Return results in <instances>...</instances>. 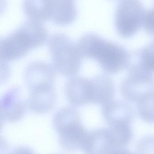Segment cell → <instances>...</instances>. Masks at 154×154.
Wrapping results in <instances>:
<instances>
[{"label": "cell", "instance_id": "cell-8", "mask_svg": "<svg viewBox=\"0 0 154 154\" xmlns=\"http://www.w3.org/2000/svg\"><path fill=\"white\" fill-rule=\"evenodd\" d=\"M27 103L21 98L20 90L13 87L8 90L0 100V111L3 120L15 122L25 116L27 108Z\"/></svg>", "mask_w": 154, "mask_h": 154}, {"label": "cell", "instance_id": "cell-25", "mask_svg": "<svg viewBox=\"0 0 154 154\" xmlns=\"http://www.w3.org/2000/svg\"><path fill=\"white\" fill-rule=\"evenodd\" d=\"M7 5V0H0V16L5 11Z\"/></svg>", "mask_w": 154, "mask_h": 154}, {"label": "cell", "instance_id": "cell-7", "mask_svg": "<svg viewBox=\"0 0 154 154\" xmlns=\"http://www.w3.org/2000/svg\"><path fill=\"white\" fill-rule=\"evenodd\" d=\"M32 49L28 39L18 28L0 39V59L7 62L18 60Z\"/></svg>", "mask_w": 154, "mask_h": 154}, {"label": "cell", "instance_id": "cell-20", "mask_svg": "<svg viewBox=\"0 0 154 154\" xmlns=\"http://www.w3.org/2000/svg\"><path fill=\"white\" fill-rule=\"evenodd\" d=\"M142 26L147 33L150 34L153 33V11H146L143 20Z\"/></svg>", "mask_w": 154, "mask_h": 154}, {"label": "cell", "instance_id": "cell-16", "mask_svg": "<svg viewBox=\"0 0 154 154\" xmlns=\"http://www.w3.org/2000/svg\"><path fill=\"white\" fill-rule=\"evenodd\" d=\"M23 9L29 20L41 22L49 20L44 0H24Z\"/></svg>", "mask_w": 154, "mask_h": 154}, {"label": "cell", "instance_id": "cell-17", "mask_svg": "<svg viewBox=\"0 0 154 154\" xmlns=\"http://www.w3.org/2000/svg\"><path fill=\"white\" fill-rule=\"evenodd\" d=\"M110 131L116 147L124 148L130 143L133 137L131 125L110 127Z\"/></svg>", "mask_w": 154, "mask_h": 154}, {"label": "cell", "instance_id": "cell-9", "mask_svg": "<svg viewBox=\"0 0 154 154\" xmlns=\"http://www.w3.org/2000/svg\"><path fill=\"white\" fill-rule=\"evenodd\" d=\"M55 78V70L53 66L45 62L32 63L25 72V82L29 90L54 85Z\"/></svg>", "mask_w": 154, "mask_h": 154}, {"label": "cell", "instance_id": "cell-12", "mask_svg": "<svg viewBox=\"0 0 154 154\" xmlns=\"http://www.w3.org/2000/svg\"><path fill=\"white\" fill-rule=\"evenodd\" d=\"M49 20L59 26L73 22L76 17L74 0H44Z\"/></svg>", "mask_w": 154, "mask_h": 154}, {"label": "cell", "instance_id": "cell-6", "mask_svg": "<svg viewBox=\"0 0 154 154\" xmlns=\"http://www.w3.org/2000/svg\"><path fill=\"white\" fill-rule=\"evenodd\" d=\"M65 92L68 101L74 106H82L95 103L96 86L94 77L86 78L72 76L65 85Z\"/></svg>", "mask_w": 154, "mask_h": 154}, {"label": "cell", "instance_id": "cell-22", "mask_svg": "<svg viewBox=\"0 0 154 154\" xmlns=\"http://www.w3.org/2000/svg\"><path fill=\"white\" fill-rule=\"evenodd\" d=\"M10 154H35V153L29 148L24 146H20L15 149Z\"/></svg>", "mask_w": 154, "mask_h": 154}, {"label": "cell", "instance_id": "cell-2", "mask_svg": "<svg viewBox=\"0 0 154 154\" xmlns=\"http://www.w3.org/2000/svg\"><path fill=\"white\" fill-rule=\"evenodd\" d=\"M53 124L63 149L72 151L82 149L88 131L82 124L77 109L72 106L62 108L55 114Z\"/></svg>", "mask_w": 154, "mask_h": 154}, {"label": "cell", "instance_id": "cell-11", "mask_svg": "<svg viewBox=\"0 0 154 154\" xmlns=\"http://www.w3.org/2000/svg\"><path fill=\"white\" fill-rule=\"evenodd\" d=\"M116 147L109 128L88 132L82 149L85 154H107Z\"/></svg>", "mask_w": 154, "mask_h": 154}, {"label": "cell", "instance_id": "cell-15", "mask_svg": "<svg viewBox=\"0 0 154 154\" xmlns=\"http://www.w3.org/2000/svg\"><path fill=\"white\" fill-rule=\"evenodd\" d=\"M19 29L28 38L33 49L43 45L47 40V30L41 22L29 19Z\"/></svg>", "mask_w": 154, "mask_h": 154}, {"label": "cell", "instance_id": "cell-4", "mask_svg": "<svg viewBox=\"0 0 154 154\" xmlns=\"http://www.w3.org/2000/svg\"><path fill=\"white\" fill-rule=\"evenodd\" d=\"M145 11L139 0H121L116 13L118 34L123 38L133 36L142 26Z\"/></svg>", "mask_w": 154, "mask_h": 154}, {"label": "cell", "instance_id": "cell-13", "mask_svg": "<svg viewBox=\"0 0 154 154\" xmlns=\"http://www.w3.org/2000/svg\"><path fill=\"white\" fill-rule=\"evenodd\" d=\"M56 100L57 94L54 86L51 85L29 90L27 105L33 112L44 114L53 110Z\"/></svg>", "mask_w": 154, "mask_h": 154}, {"label": "cell", "instance_id": "cell-3", "mask_svg": "<svg viewBox=\"0 0 154 154\" xmlns=\"http://www.w3.org/2000/svg\"><path fill=\"white\" fill-rule=\"evenodd\" d=\"M48 48L55 71L65 77L73 76L80 71L83 60L78 45L67 36L53 35L48 40Z\"/></svg>", "mask_w": 154, "mask_h": 154}, {"label": "cell", "instance_id": "cell-14", "mask_svg": "<svg viewBox=\"0 0 154 154\" xmlns=\"http://www.w3.org/2000/svg\"><path fill=\"white\" fill-rule=\"evenodd\" d=\"M129 74L153 75L154 70V44L133 52L130 56L128 66Z\"/></svg>", "mask_w": 154, "mask_h": 154}, {"label": "cell", "instance_id": "cell-18", "mask_svg": "<svg viewBox=\"0 0 154 154\" xmlns=\"http://www.w3.org/2000/svg\"><path fill=\"white\" fill-rule=\"evenodd\" d=\"M137 110L140 117L146 122H153L154 119V98L137 104Z\"/></svg>", "mask_w": 154, "mask_h": 154}, {"label": "cell", "instance_id": "cell-5", "mask_svg": "<svg viewBox=\"0 0 154 154\" xmlns=\"http://www.w3.org/2000/svg\"><path fill=\"white\" fill-rule=\"evenodd\" d=\"M120 91L126 100L137 104L154 98L153 75L129 74L122 83Z\"/></svg>", "mask_w": 154, "mask_h": 154}, {"label": "cell", "instance_id": "cell-19", "mask_svg": "<svg viewBox=\"0 0 154 154\" xmlns=\"http://www.w3.org/2000/svg\"><path fill=\"white\" fill-rule=\"evenodd\" d=\"M153 137H146L141 139L136 147L137 154H153Z\"/></svg>", "mask_w": 154, "mask_h": 154}, {"label": "cell", "instance_id": "cell-1", "mask_svg": "<svg viewBox=\"0 0 154 154\" xmlns=\"http://www.w3.org/2000/svg\"><path fill=\"white\" fill-rule=\"evenodd\" d=\"M77 45L83 57L95 60L107 73L115 74L128 66L130 56L128 50L96 34L84 35Z\"/></svg>", "mask_w": 154, "mask_h": 154}, {"label": "cell", "instance_id": "cell-26", "mask_svg": "<svg viewBox=\"0 0 154 154\" xmlns=\"http://www.w3.org/2000/svg\"><path fill=\"white\" fill-rule=\"evenodd\" d=\"M3 119L2 116L1 112L0 111V131H1L2 127H3Z\"/></svg>", "mask_w": 154, "mask_h": 154}, {"label": "cell", "instance_id": "cell-10", "mask_svg": "<svg viewBox=\"0 0 154 154\" xmlns=\"http://www.w3.org/2000/svg\"><path fill=\"white\" fill-rule=\"evenodd\" d=\"M102 114L110 127L131 125L135 117L131 106L125 102L112 100L103 105Z\"/></svg>", "mask_w": 154, "mask_h": 154}, {"label": "cell", "instance_id": "cell-23", "mask_svg": "<svg viewBox=\"0 0 154 154\" xmlns=\"http://www.w3.org/2000/svg\"><path fill=\"white\" fill-rule=\"evenodd\" d=\"M9 148L7 140L2 137H0V154H7Z\"/></svg>", "mask_w": 154, "mask_h": 154}, {"label": "cell", "instance_id": "cell-21", "mask_svg": "<svg viewBox=\"0 0 154 154\" xmlns=\"http://www.w3.org/2000/svg\"><path fill=\"white\" fill-rule=\"evenodd\" d=\"M11 74L9 65L7 61L0 59V85L6 82Z\"/></svg>", "mask_w": 154, "mask_h": 154}, {"label": "cell", "instance_id": "cell-24", "mask_svg": "<svg viewBox=\"0 0 154 154\" xmlns=\"http://www.w3.org/2000/svg\"><path fill=\"white\" fill-rule=\"evenodd\" d=\"M107 154H133V153L128 149L124 148H121L112 149Z\"/></svg>", "mask_w": 154, "mask_h": 154}]
</instances>
